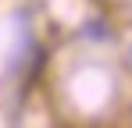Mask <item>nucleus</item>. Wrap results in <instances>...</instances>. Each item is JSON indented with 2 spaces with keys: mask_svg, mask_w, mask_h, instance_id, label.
Instances as JSON below:
<instances>
[{
  "mask_svg": "<svg viewBox=\"0 0 132 128\" xmlns=\"http://www.w3.org/2000/svg\"><path fill=\"white\" fill-rule=\"evenodd\" d=\"M129 53H132V50H129Z\"/></svg>",
  "mask_w": 132,
  "mask_h": 128,
  "instance_id": "nucleus-1",
  "label": "nucleus"
}]
</instances>
